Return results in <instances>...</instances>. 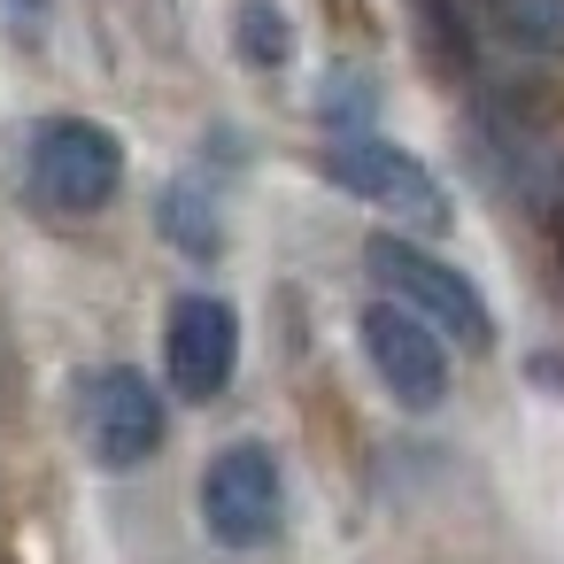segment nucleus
I'll return each mask as SVG.
<instances>
[{"label": "nucleus", "mask_w": 564, "mask_h": 564, "mask_svg": "<svg viewBox=\"0 0 564 564\" xmlns=\"http://www.w3.org/2000/svg\"><path fill=\"white\" fill-rule=\"evenodd\" d=\"M232 364H240V317L217 294H178L171 325H163V371H171V387L186 402H217L232 387Z\"/></svg>", "instance_id": "423d86ee"}, {"label": "nucleus", "mask_w": 564, "mask_h": 564, "mask_svg": "<svg viewBox=\"0 0 564 564\" xmlns=\"http://www.w3.org/2000/svg\"><path fill=\"white\" fill-rule=\"evenodd\" d=\"M240 55L256 70H279L286 63V17L271 9V0H248V9H240Z\"/></svg>", "instance_id": "9d476101"}, {"label": "nucleus", "mask_w": 564, "mask_h": 564, "mask_svg": "<svg viewBox=\"0 0 564 564\" xmlns=\"http://www.w3.org/2000/svg\"><path fill=\"white\" fill-rule=\"evenodd\" d=\"M356 340H364L371 371L387 379V394H394L402 410H433V402L448 394V348H441V333H433L425 317H410L402 302H371V310L356 317Z\"/></svg>", "instance_id": "39448f33"}, {"label": "nucleus", "mask_w": 564, "mask_h": 564, "mask_svg": "<svg viewBox=\"0 0 564 564\" xmlns=\"http://www.w3.org/2000/svg\"><path fill=\"white\" fill-rule=\"evenodd\" d=\"M202 518L225 549H263L286 518V487H279L271 448H256V441L217 448L209 471H202Z\"/></svg>", "instance_id": "20e7f679"}, {"label": "nucleus", "mask_w": 564, "mask_h": 564, "mask_svg": "<svg viewBox=\"0 0 564 564\" xmlns=\"http://www.w3.org/2000/svg\"><path fill=\"white\" fill-rule=\"evenodd\" d=\"M364 263H371V279H379L410 317H425L441 340H456V348H487V340H495V317H487L479 286H471L456 263H441L433 248L379 232V240L364 248Z\"/></svg>", "instance_id": "f257e3e1"}, {"label": "nucleus", "mask_w": 564, "mask_h": 564, "mask_svg": "<svg viewBox=\"0 0 564 564\" xmlns=\"http://www.w3.org/2000/svg\"><path fill=\"white\" fill-rule=\"evenodd\" d=\"M479 17L502 47L533 63H564V0H479Z\"/></svg>", "instance_id": "6e6552de"}, {"label": "nucleus", "mask_w": 564, "mask_h": 564, "mask_svg": "<svg viewBox=\"0 0 564 564\" xmlns=\"http://www.w3.org/2000/svg\"><path fill=\"white\" fill-rule=\"evenodd\" d=\"M325 178H333L340 194L387 209V217H410V225H433V232L448 225V194H441V178H433L417 155H402L394 140L340 132V140L325 148Z\"/></svg>", "instance_id": "7ed1b4c3"}, {"label": "nucleus", "mask_w": 564, "mask_h": 564, "mask_svg": "<svg viewBox=\"0 0 564 564\" xmlns=\"http://www.w3.org/2000/svg\"><path fill=\"white\" fill-rule=\"evenodd\" d=\"M24 171H32V194H40L47 209L94 217V209H109L117 186H124V148H117L101 124H86V117H55V124L32 132Z\"/></svg>", "instance_id": "f03ea898"}, {"label": "nucleus", "mask_w": 564, "mask_h": 564, "mask_svg": "<svg viewBox=\"0 0 564 564\" xmlns=\"http://www.w3.org/2000/svg\"><path fill=\"white\" fill-rule=\"evenodd\" d=\"M163 232H171L178 248H194V256H217V217H209V202H202L194 186H171V194H163Z\"/></svg>", "instance_id": "1a4fd4ad"}, {"label": "nucleus", "mask_w": 564, "mask_h": 564, "mask_svg": "<svg viewBox=\"0 0 564 564\" xmlns=\"http://www.w3.org/2000/svg\"><path fill=\"white\" fill-rule=\"evenodd\" d=\"M86 441L109 471H132L163 448V402L140 371H101L86 394Z\"/></svg>", "instance_id": "0eeeda50"}]
</instances>
